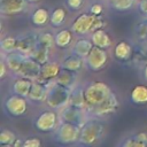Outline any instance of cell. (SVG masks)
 Returning a JSON list of instances; mask_svg holds the SVG:
<instances>
[{"label":"cell","instance_id":"obj_32","mask_svg":"<svg viewBox=\"0 0 147 147\" xmlns=\"http://www.w3.org/2000/svg\"><path fill=\"white\" fill-rule=\"evenodd\" d=\"M49 54H51V48H48V47H46V46H44V45L38 42L37 47L33 49V52L30 54V56L33 57L39 63L44 64V63L49 61Z\"/></svg>","mask_w":147,"mask_h":147},{"label":"cell","instance_id":"obj_36","mask_svg":"<svg viewBox=\"0 0 147 147\" xmlns=\"http://www.w3.org/2000/svg\"><path fill=\"white\" fill-rule=\"evenodd\" d=\"M85 5V0H65V6L71 11L80 10Z\"/></svg>","mask_w":147,"mask_h":147},{"label":"cell","instance_id":"obj_1","mask_svg":"<svg viewBox=\"0 0 147 147\" xmlns=\"http://www.w3.org/2000/svg\"><path fill=\"white\" fill-rule=\"evenodd\" d=\"M106 136V123L102 118L90 116L80 126V136L77 145L95 146L100 144Z\"/></svg>","mask_w":147,"mask_h":147},{"label":"cell","instance_id":"obj_27","mask_svg":"<svg viewBox=\"0 0 147 147\" xmlns=\"http://www.w3.org/2000/svg\"><path fill=\"white\" fill-rule=\"evenodd\" d=\"M91 39L93 41V44L95 46H99L101 48H110L111 47V37L110 34L105 31L103 29H98V30H94L91 32Z\"/></svg>","mask_w":147,"mask_h":147},{"label":"cell","instance_id":"obj_11","mask_svg":"<svg viewBox=\"0 0 147 147\" xmlns=\"http://www.w3.org/2000/svg\"><path fill=\"white\" fill-rule=\"evenodd\" d=\"M39 41V33L34 31H29L17 36L16 49L24 53L25 55H30L33 49L37 47Z\"/></svg>","mask_w":147,"mask_h":147},{"label":"cell","instance_id":"obj_41","mask_svg":"<svg viewBox=\"0 0 147 147\" xmlns=\"http://www.w3.org/2000/svg\"><path fill=\"white\" fill-rule=\"evenodd\" d=\"M8 71H9V69H8L7 64H6V62L3 61V59H1V63H0V77L3 78L8 74Z\"/></svg>","mask_w":147,"mask_h":147},{"label":"cell","instance_id":"obj_39","mask_svg":"<svg viewBox=\"0 0 147 147\" xmlns=\"http://www.w3.org/2000/svg\"><path fill=\"white\" fill-rule=\"evenodd\" d=\"M40 146H41V141L39 138H36V137L24 139V142H23V147H40Z\"/></svg>","mask_w":147,"mask_h":147},{"label":"cell","instance_id":"obj_7","mask_svg":"<svg viewBox=\"0 0 147 147\" xmlns=\"http://www.w3.org/2000/svg\"><path fill=\"white\" fill-rule=\"evenodd\" d=\"M109 54L106 48H101L99 46H93L88 55L85 57V65L88 70L98 72L101 71L108 63Z\"/></svg>","mask_w":147,"mask_h":147},{"label":"cell","instance_id":"obj_10","mask_svg":"<svg viewBox=\"0 0 147 147\" xmlns=\"http://www.w3.org/2000/svg\"><path fill=\"white\" fill-rule=\"evenodd\" d=\"M93 14H91L90 11H83L79 13L72 21L71 23V30L75 33V36L77 37H82V36H86L87 33L92 32V24H93V20H94Z\"/></svg>","mask_w":147,"mask_h":147},{"label":"cell","instance_id":"obj_21","mask_svg":"<svg viewBox=\"0 0 147 147\" xmlns=\"http://www.w3.org/2000/svg\"><path fill=\"white\" fill-rule=\"evenodd\" d=\"M32 84H33V79L23 76H17V78L11 84V93H16L28 98Z\"/></svg>","mask_w":147,"mask_h":147},{"label":"cell","instance_id":"obj_22","mask_svg":"<svg viewBox=\"0 0 147 147\" xmlns=\"http://www.w3.org/2000/svg\"><path fill=\"white\" fill-rule=\"evenodd\" d=\"M74 36L75 33L72 32L71 29H67V28H62L60 30H57L54 33V40H55V46L59 48H68L69 46H71L72 41H74Z\"/></svg>","mask_w":147,"mask_h":147},{"label":"cell","instance_id":"obj_16","mask_svg":"<svg viewBox=\"0 0 147 147\" xmlns=\"http://www.w3.org/2000/svg\"><path fill=\"white\" fill-rule=\"evenodd\" d=\"M132 49L133 45H131L127 40H121L114 46L113 55L119 62H129L132 55Z\"/></svg>","mask_w":147,"mask_h":147},{"label":"cell","instance_id":"obj_31","mask_svg":"<svg viewBox=\"0 0 147 147\" xmlns=\"http://www.w3.org/2000/svg\"><path fill=\"white\" fill-rule=\"evenodd\" d=\"M67 18V11L63 7H57L55 9H53V11L51 13V17H49V23L53 28H61Z\"/></svg>","mask_w":147,"mask_h":147},{"label":"cell","instance_id":"obj_28","mask_svg":"<svg viewBox=\"0 0 147 147\" xmlns=\"http://www.w3.org/2000/svg\"><path fill=\"white\" fill-rule=\"evenodd\" d=\"M132 34L137 42L147 44V17H144L134 24Z\"/></svg>","mask_w":147,"mask_h":147},{"label":"cell","instance_id":"obj_34","mask_svg":"<svg viewBox=\"0 0 147 147\" xmlns=\"http://www.w3.org/2000/svg\"><path fill=\"white\" fill-rule=\"evenodd\" d=\"M17 44V36H7L1 39V52L8 53L16 49Z\"/></svg>","mask_w":147,"mask_h":147},{"label":"cell","instance_id":"obj_38","mask_svg":"<svg viewBox=\"0 0 147 147\" xmlns=\"http://www.w3.org/2000/svg\"><path fill=\"white\" fill-rule=\"evenodd\" d=\"M103 10H105V7H103V5H102L101 2H93V3L90 6V9H88V11H90L91 14L95 15V16L102 15V14H103Z\"/></svg>","mask_w":147,"mask_h":147},{"label":"cell","instance_id":"obj_25","mask_svg":"<svg viewBox=\"0 0 147 147\" xmlns=\"http://www.w3.org/2000/svg\"><path fill=\"white\" fill-rule=\"evenodd\" d=\"M122 147H146L147 146V133L138 132L125 137L119 144Z\"/></svg>","mask_w":147,"mask_h":147},{"label":"cell","instance_id":"obj_9","mask_svg":"<svg viewBox=\"0 0 147 147\" xmlns=\"http://www.w3.org/2000/svg\"><path fill=\"white\" fill-rule=\"evenodd\" d=\"M118 107H119V100H118L117 95L115 94V92H111V94L106 100H103L100 105L88 109L87 111H88L90 116L105 118V117H108V116L113 115L114 113H116Z\"/></svg>","mask_w":147,"mask_h":147},{"label":"cell","instance_id":"obj_37","mask_svg":"<svg viewBox=\"0 0 147 147\" xmlns=\"http://www.w3.org/2000/svg\"><path fill=\"white\" fill-rule=\"evenodd\" d=\"M106 25H107V22H106L105 17H103L102 15H98V16H94V20H93V24H92V31H94V30H98V29H103Z\"/></svg>","mask_w":147,"mask_h":147},{"label":"cell","instance_id":"obj_20","mask_svg":"<svg viewBox=\"0 0 147 147\" xmlns=\"http://www.w3.org/2000/svg\"><path fill=\"white\" fill-rule=\"evenodd\" d=\"M93 46H94V44H93L91 38H86L84 36H82V37H78L74 41L72 47H71V52L76 53V54H78L85 59L88 55V53L91 52V49L93 48Z\"/></svg>","mask_w":147,"mask_h":147},{"label":"cell","instance_id":"obj_18","mask_svg":"<svg viewBox=\"0 0 147 147\" xmlns=\"http://www.w3.org/2000/svg\"><path fill=\"white\" fill-rule=\"evenodd\" d=\"M84 65H85V59L76 53H72V52L70 54L65 55L61 61L62 68H65V69H69L71 71H76V72H79Z\"/></svg>","mask_w":147,"mask_h":147},{"label":"cell","instance_id":"obj_3","mask_svg":"<svg viewBox=\"0 0 147 147\" xmlns=\"http://www.w3.org/2000/svg\"><path fill=\"white\" fill-rule=\"evenodd\" d=\"M54 133V141L63 145V146H70V145H77L80 136V125L61 121Z\"/></svg>","mask_w":147,"mask_h":147},{"label":"cell","instance_id":"obj_15","mask_svg":"<svg viewBox=\"0 0 147 147\" xmlns=\"http://www.w3.org/2000/svg\"><path fill=\"white\" fill-rule=\"evenodd\" d=\"M25 56L26 55L24 53L20 52L18 49H15V51H11L8 53H2L1 59H3V61L6 62V64L9 69V72L16 74L17 70L20 69L21 64L23 63Z\"/></svg>","mask_w":147,"mask_h":147},{"label":"cell","instance_id":"obj_33","mask_svg":"<svg viewBox=\"0 0 147 147\" xmlns=\"http://www.w3.org/2000/svg\"><path fill=\"white\" fill-rule=\"evenodd\" d=\"M16 133L9 129H2L0 132V145L2 147L5 146H11L13 142L16 140Z\"/></svg>","mask_w":147,"mask_h":147},{"label":"cell","instance_id":"obj_24","mask_svg":"<svg viewBox=\"0 0 147 147\" xmlns=\"http://www.w3.org/2000/svg\"><path fill=\"white\" fill-rule=\"evenodd\" d=\"M49 17H51V14L48 13V10L46 8L37 7L31 13L30 21H31L33 26H36V28H44L49 22Z\"/></svg>","mask_w":147,"mask_h":147},{"label":"cell","instance_id":"obj_8","mask_svg":"<svg viewBox=\"0 0 147 147\" xmlns=\"http://www.w3.org/2000/svg\"><path fill=\"white\" fill-rule=\"evenodd\" d=\"M59 114H60L61 121L70 122V123H74V124H77V125H80V126L90 117V114H88L87 109L74 106L71 103H68L62 109H60Z\"/></svg>","mask_w":147,"mask_h":147},{"label":"cell","instance_id":"obj_12","mask_svg":"<svg viewBox=\"0 0 147 147\" xmlns=\"http://www.w3.org/2000/svg\"><path fill=\"white\" fill-rule=\"evenodd\" d=\"M41 63H39L38 61H36L33 57H31L30 55H26L23 63L21 64L20 69L17 70V72L15 74L16 76H23V77H28L31 79H37L40 70H41Z\"/></svg>","mask_w":147,"mask_h":147},{"label":"cell","instance_id":"obj_26","mask_svg":"<svg viewBox=\"0 0 147 147\" xmlns=\"http://www.w3.org/2000/svg\"><path fill=\"white\" fill-rule=\"evenodd\" d=\"M130 102L134 106L147 105V85H136L130 92Z\"/></svg>","mask_w":147,"mask_h":147},{"label":"cell","instance_id":"obj_19","mask_svg":"<svg viewBox=\"0 0 147 147\" xmlns=\"http://www.w3.org/2000/svg\"><path fill=\"white\" fill-rule=\"evenodd\" d=\"M134 67H144L147 63V48L144 46V44L137 42L133 44V49H132V55L129 61Z\"/></svg>","mask_w":147,"mask_h":147},{"label":"cell","instance_id":"obj_2","mask_svg":"<svg viewBox=\"0 0 147 147\" xmlns=\"http://www.w3.org/2000/svg\"><path fill=\"white\" fill-rule=\"evenodd\" d=\"M111 92L113 90L110 88V86L103 82L94 80L87 83L84 86V96H85L87 110L100 105L111 94Z\"/></svg>","mask_w":147,"mask_h":147},{"label":"cell","instance_id":"obj_23","mask_svg":"<svg viewBox=\"0 0 147 147\" xmlns=\"http://www.w3.org/2000/svg\"><path fill=\"white\" fill-rule=\"evenodd\" d=\"M77 74L76 71H71L69 69H65V68H61L57 77L55 78V83L62 85V86H65L68 88H74L76 86V83H77Z\"/></svg>","mask_w":147,"mask_h":147},{"label":"cell","instance_id":"obj_43","mask_svg":"<svg viewBox=\"0 0 147 147\" xmlns=\"http://www.w3.org/2000/svg\"><path fill=\"white\" fill-rule=\"evenodd\" d=\"M141 77H142V79L147 83V63L141 68Z\"/></svg>","mask_w":147,"mask_h":147},{"label":"cell","instance_id":"obj_44","mask_svg":"<svg viewBox=\"0 0 147 147\" xmlns=\"http://www.w3.org/2000/svg\"><path fill=\"white\" fill-rule=\"evenodd\" d=\"M41 0H26V2L29 5H36V3H39Z\"/></svg>","mask_w":147,"mask_h":147},{"label":"cell","instance_id":"obj_14","mask_svg":"<svg viewBox=\"0 0 147 147\" xmlns=\"http://www.w3.org/2000/svg\"><path fill=\"white\" fill-rule=\"evenodd\" d=\"M26 0H0V10L5 16H14L28 8Z\"/></svg>","mask_w":147,"mask_h":147},{"label":"cell","instance_id":"obj_42","mask_svg":"<svg viewBox=\"0 0 147 147\" xmlns=\"http://www.w3.org/2000/svg\"><path fill=\"white\" fill-rule=\"evenodd\" d=\"M23 142H24L23 139H21V138H16V140L13 142L11 147H23Z\"/></svg>","mask_w":147,"mask_h":147},{"label":"cell","instance_id":"obj_17","mask_svg":"<svg viewBox=\"0 0 147 147\" xmlns=\"http://www.w3.org/2000/svg\"><path fill=\"white\" fill-rule=\"evenodd\" d=\"M47 91H48V85L42 84L40 82L33 80V84L31 86V90L28 95V100L34 103H41L46 101L47 96Z\"/></svg>","mask_w":147,"mask_h":147},{"label":"cell","instance_id":"obj_4","mask_svg":"<svg viewBox=\"0 0 147 147\" xmlns=\"http://www.w3.org/2000/svg\"><path fill=\"white\" fill-rule=\"evenodd\" d=\"M70 94H71V88H68L65 86H62L53 82L48 85V91H47L45 103L52 109L60 110L69 103Z\"/></svg>","mask_w":147,"mask_h":147},{"label":"cell","instance_id":"obj_29","mask_svg":"<svg viewBox=\"0 0 147 147\" xmlns=\"http://www.w3.org/2000/svg\"><path fill=\"white\" fill-rule=\"evenodd\" d=\"M69 103H71V105H74V106H77V107H80V108L87 109L86 101H85V96H84V86L76 85V86L71 90Z\"/></svg>","mask_w":147,"mask_h":147},{"label":"cell","instance_id":"obj_40","mask_svg":"<svg viewBox=\"0 0 147 147\" xmlns=\"http://www.w3.org/2000/svg\"><path fill=\"white\" fill-rule=\"evenodd\" d=\"M136 7L142 17H147V0H138Z\"/></svg>","mask_w":147,"mask_h":147},{"label":"cell","instance_id":"obj_5","mask_svg":"<svg viewBox=\"0 0 147 147\" xmlns=\"http://www.w3.org/2000/svg\"><path fill=\"white\" fill-rule=\"evenodd\" d=\"M61 122L60 114L55 109L40 111L33 119V127L41 133H52L56 130Z\"/></svg>","mask_w":147,"mask_h":147},{"label":"cell","instance_id":"obj_35","mask_svg":"<svg viewBox=\"0 0 147 147\" xmlns=\"http://www.w3.org/2000/svg\"><path fill=\"white\" fill-rule=\"evenodd\" d=\"M39 44L48 47V48H53L55 46V40H54V34L49 31H44L39 33Z\"/></svg>","mask_w":147,"mask_h":147},{"label":"cell","instance_id":"obj_30","mask_svg":"<svg viewBox=\"0 0 147 147\" xmlns=\"http://www.w3.org/2000/svg\"><path fill=\"white\" fill-rule=\"evenodd\" d=\"M138 0H107L109 7L118 13L130 11L136 5Z\"/></svg>","mask_w":147,"mask_h":147},{"label":"cell","instance_id":"obj_13","mask_svg":"<svg viewBox=\"0 0 147 147\" xmlns=\"http://www.w3.org/2000/svg\"><path fill=\"white\" fill-rule=\"evenodd\" d=\"M61 63H57L55 61H48L46 63H44L41 65V70H40V74L38 76L37 82H40L42 84H46V85H49L51 83H53L55 80V78L57 77L60 70H61Z\"/></svg>","mask_w":147,"mask_h":147},{"label":"cell","instance_id":"obj_6","mask_svg":"<svg viewBox=\"0 0 147 147\" xmlns=\"http://www.w3.org/2000/svg\"><path fill=\"white\" fill-rule=\"evenodd\" d=\"M28 98L11 93L3 100V109L10 117H21L28 111Z\"/></svg>","mask_w":147,"mask_h":147}]
</instances>
